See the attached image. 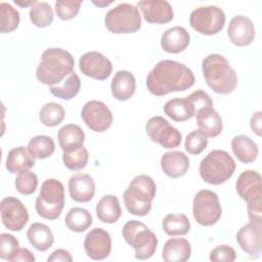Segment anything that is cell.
Instances as JSON below:
<instances>
[{
	"mask_svg": "<svg viewBox=\"0 0 262 262\" xmlns=\"http://www.w3.org/2000/svg\"><path fill=\"white\" fill-rule=\"evenodd\" d=\"M194 84V76L190 69L175 60L159 61L146 77V87L156 96L171 92L184 91Z\"/></svg>",
	"mask_w": 262,
	"mask_h": 262,
	"instance_id": "obj_1",
	"label": "cell"
},
{
	"mask_svg": "<svg viewBox=\"0 0 262 262\" xmlns=\"http://www.w3.org/2000/svg\"><path fill=\"white\" fill-rule=\"evenodd\" d=\"M73 55L61 48H48L41 55V61L36 70V77L42 84L58 85L67 76L73 73Z\"/></svg>",
	"mask_w": 262,
	"mask_h": 262,
	"instance_id": "obj_2",
	"label": "cell"
},
{
	"mask_svg": "<svg viewBox=\"0 0 262 262\" xmlns=\"http://www.w3.org/2000/svg\"><path fill=\"white\" fill-rule=\"evenodd\" d=\"M202 70L207 85L214 92L229 94L235 89L237 84L236 73L223 55L209 54L202 62Z\"/></svg>",
	"mask_w": 262,
	"mask_h": 262,
	"instance_id": "obj_3",
	"label": "cell"
},
{
	"mask_svg": "<svg viewBox=\"0 0 262 262\" xmlns=\"http://www.w3.org/2000/svg\"><path fill=\"white\" fill-rule=\"evenodd\" d=\"M156 192L157 186L151 177L144 174L137 175L124 191L123 199L126 209L136 216L147 215L151 209V202Z\"/></svg>",
	"mask_w": 262,
	"mask_h": 262,
	"instance_id": "obj_4",
	"label": "cell"
},
{
	"mask_svg": "<svg viewBox=\"0 0 262 262\" xmlns=\"http://www.w3.org/2000/svg\"><path fill=\"white\" fill-rule=\"evenodd\" d=\"M235 188L247 202L248 216L252 222H262V179L254 170L244 171L237 178Z\"/></svg>",
	"mask_w": 262,
	"mask_h": 262,
	"instance_id": "obj_5",
	"label": "cell"
},
{
	"mask_svg": "<svg viewBox=\"0 0 262 262\" xmlns=\"http://www.w3.org/2000/svg\"><path fill=\"white\" fill-rule=\"evenodd\" d=\"M235 162L225 150L214 149L210 151L200 164L202 179L213 185H219L228 180L234 173Z\"/></svg>",
	"mask_w": 262,
	"mask_h": 262,
	"instance_id": "obj_6",
	"label": "cell"
},
{
	"mask_svg": "<svg viewBox=\"0 0 262 262\" xmlns=\"http://www.w3.org/2000/svg\"><path fill=\"white\" fill-rule=\"evenodd\" d=\"M64 206L63 184L54 178L46 179L36 199L37 214L47 220H55L59 217Z\"/></svg>",
	"mask_w": 262,
	"mask_h": 262,
	"instance_id": "obj_7",
	"label": "cell"
},
{
	"mask_svg": "<svg viewBox=\"0 0 262 262\" xmlns=\"http://www.w3.org/2000/svg\"><path fill=\"white\" fill-rule=\"evenodd\" d=\"M123 237L135 250V258L146 260L152 257L157 250L158 237L148 227L137 220L128 221L122 230Z\"/></svg>",
	"mask_w": 262,
	"mask_h": 262,
	"instance_id": "obj_8",
	"label": "cell"
},
{
	"mask_svg": "<svg viewBox=\"0 0 262 262\" xmlns=\"http://www.w3.org/2000/svg\"><path fill=\"white\" fill-rule=\"evenodd\" d=\"M104 25L114 34H133L141 27V16L136 6L120 3L107 11Z\"/></svg>",
	"mask_w": 262,
	"mask_h": 262,
	"instance_id": "obj_9",
	"label": "cell"
},
{
	"mask_svg": "<svg viewBox=\"0 0 262 262\" xmlns=\"http://www.w3.org/2000/svg\"><path fill=\"white\" fill-rule=\"evenodd\" d=\"M192 214L195 221L203 226L215 224L222 214L217 193L209 189L198 191L192 202Z\"/></svg>",
	"mask_w": 262,
	"mask_h": 262,
	"instance_id": "obj_10",
	"label": "cell"
},
{
	"mask_svg": "<svg viewBox=\"0 0 262 262\" xmlns=\"http://www.w3.org/2000/svg\"><path fill=\"white\" fill-rule=\"evenodd\" d=\"M189 23L192 29L203 35H215L223 29L225 14L218 6H201L192 10Z\"/></svg>",
	"mask_w": 262,
	"mask_h": 262,
	"instance_id": "obj_11",
	"label": "cell"
},
{
	"mask_svg": "<svg viewBox=\"0 0 262 262\" xmlns=\"http://www.w3.org/2000/svg\"><path fill=\"white\" fill-rule=\"evenodd\" d=\"M145 130L149 139L164 148H174L181 143L180 132L163 117L156 116L150 118L146 122Z\"/></svg>",
	"mask_w": 262,
	"mask_h": 262,
	"instance_id": "obj_12",
	"label": "cell"
},
{
	"mask_svg": "<svg viewBox=\"0 0 262 262\" xmlns=\"http://www.w3.org/2000/svg\"><path fill=\"white\" fill-rule=\"evenodd\" d=\"M81 117L87 127L94 132H103L113 123L111 110L105 103L98 100L87 101L81 111Z\"/></svg>",
	"mask_w": 262,
	"mask_h": 262,
	"instance_id": "obj_13",
	"label": "cell"
},
{
	"mask_svg": "<svg viewBox=\"0 0 262 262\" xmlns=\"http://www.w3.org/2000/svg\"><path fill=\"white\" fill-rule=\"evenodd\" d=\"M1 220L11 231H19L29 221V213L24 204L14 196H6L0 203Z\"/></svg>",
	"mask_w": 262,
	"mask_h": 262,
	"instance_id": "obj_14",
	"label": "cell"
},
{
	"mask_svg": "<svg viewBox=\"0 0 262 262\" xmlns=\"http://www.w3.org/2000/svg\"><path fill=\"white\" fill-rule=\"evenodd\" d=\"M79 68L85 76L99 81L107 79L113 71L110 59L97 51L84 53L79 59Z\"/></svg>",
	"mask_w": 262,
	"mask_h": 262,
	"instance_id": "obj_15",
	"label": "cell"
},
{
	"mask_svg": "<svg viewBox=\"0 0 262 262\" xmlns=\"http://www.w3.org/2000/svg\"><path fill=\"white\" fill-rule=\"evenodd\" d=\"M84 250L86 255L92 260L105 259L112 251L110 233L100 227L91 229L85 236Z\"/></svg>",
	"mask_w": 262,
	"mask_h": 262,
	"instance_id": "obj_16",
	"label": "cell"
},
{
	"mask_svg": "<svg viewBox=\"0 0 262 262\" xmlns=\"http://www.w3.org/2000/svg\"><path fill=\"white\" fill-rule=\"evenodd\" d=\"M236 242L251 258L259 257L262 250V222L250 221L236 233Z\"/></svg>",
	"mask_w": 262,
	"mask_h": 262,
	"instance_id": "obj_17",
	"label": "cell"
},
{
	"mask_svg": "<svg viewBox=\"0 0 262 262\" xmlns=\"http://www.w3.org/2000/svg\"><path fill=\"white\" fill-rule=\"evenodd\" d=\"M227 36L232 44L247 46L255 38V27L252 20L245 15H236L229 21Z\"/></svg>",
	"mask_w": 262,
	"mask_h": 262,
	"instance_id": "obj_18",
	"label": "cell"
},
{
	"mask_svg": "<svg viewBox=\"0 0 262 262\" xmlns=\"http://www.w3.org/2000/svg\"><path fill=\"white\" fill-rule=\"evenodd\" d=\"M137 6L142 11L145 21L149 24H167L173 19V8L165 0L139 1Z\"/></svg>",
	"mask_w": 262,
	"mask_h": 262,
	"instance_id": "obj_19",
	"label": "cell"
},
{
	"mask_svg": "<svg viewBox=\"0 0 262 262\" xmlns=\"http://www.w3.org/2000/svg\"><path fill=\"white\" fill-rule=\"evenodd\" d=\"M69 192L72 200L87 203L94 196L95 183L93 178L85 173H76L69 179Z\"/></svg>",
	"mask_w": 262,
	"mask_h": 262,
	"instance_id": "obj_20",
	"label": "cell"
},
{
	"mask_svg": "<svg viewBox=\"0 0 262 262\" xmlns=\"http://www.w3.org/2000/svg\"><path fill=\"white\" fill-rule=\"evenodd\" d=\"M190 41L189 33L180 26L166 30L161 37V46L168 53H179L187 48Z\"/></svg>",
	"mask_w": 262,
	"mask_h": 262,
	"instance_id": "obj_21",
	"label": "cell"
},
{
	"mask_svg": "<svg viewBox=\"0 0 262 262\" xmlns=\"http://www.w3.org/2000/svg\"><path fill=\"white\" fill-rule=\"evenodd\" d=\"M161 167L167 176L178 178L187 172L189 168V160L184 152L172 150L162 156Z\"/></svg>",
	"mask_w": 262,
	"mask_h": 262,
	"instance_id": "obj_22",
	"label": "cell"
},
{
	"mask_svg": "<svg viewBox=\"0 0 262 262\" xmlns=\"http://www.w3.org/2000/svg\"><path fill=\"white\" fill-rule=\"evenodd\" d=\"M135 77L129 71L117 72L111 83L112 94L120 101H125L131 98L135 92Z\"/></svg>",
	"mask_w": 262,
	"mask_h": 262,
	"instance_id": "obj_23",
	"label": "cell"
},
{
	"mask_svg": "<svg viewBox=\"0 0 262 262\" xmlns=\"http://www.w3.org/2000/svg\"><path fill=\"white\" fill-rule=\"evenodd\" d=\"M190 254L189 242L183 237H176L165 243L162 258L166 262H185L190 258Z\"/></svg>",
	"mask_w": 262,
	"mask_h": 262,
	"instance_id": "obj_24",
	"label": "cell"
},
{
	"mask_svg": "<svg viewBox=\"0 0 262 262\" xmlns=\"http://www.w3.org/2000/svg\"><path fill=\"white\" fill-rule=\"evenodd\" d=\"M57 139L62 151L69 152L83 146L85 141V134L78 125L67 124L58 130Z\"/></svg>",
	"mask_w": 262,
	"mask_h": 262,
	"instance_id": "obj_25",
	"label": "cell"
},
{
	"mask_svg": "<svg viewBox=\"0 0 262 262\" xmlns=\"http://www.w3.org/2000/svg\"><path fill=\"white\" fill-rule=\"evenodd\" d=\"M195 118L199 129L203 131L208 137H216L221 133L223 127L222 119L213 107L200 111Z\"/></svg>",
	"mask_w": 262,
	"mask_h": 262,
	"instance_id": "obj_26",
	"label": "cell"
},
{
	"mask_svg": "<svg viewBox=\"0 0 262 262\" xmlns=\"http://www.w3.org/2000/svg\"><path fill=\"white\" fill-rule=\"evenodd\" d=\"M98 219L103 223H115L122 215L119 200L114 194H107L102 196L95 208Z\"/></svg>",
	"mask_w": 262,
	"mask_h": 262,
	"instance_id": "obj_27",
	"label": "cell"
},
{
	"mask_svg": "<svg viewBox=\"0 0 262 262\" xmlns=\"http://www.w3.org/2000/svg\"><path fill=\"white\" fill-rule=\"evenodd\" d=\"M27 237L29 239V243L38 251H46L48 250L54 242L53 233L49 226L43 224V223H33L28 231H27Z\"/></svg>",
	"mask_w": 262,
	"mask_h": 262,
	"instance_id": "obj_28",
	"label": "cell"
},
{
	"mask_svg": "<svg viewBox=\"0 0 262 262\" xmlns=\"http://www.w3.org/2000/svg\"><path fill=\"white\" fill-rule=\"evenodd\" d=\"M231 148L237 160L244 164L253 163L259 151L257 144L246 135L234 136L231 140Z\"/></svg>",
	"mask_w": 262,
	"mask_h": 262,
	"instance_id": "obj_29",
	"label": "cell"
},
{
	"mask_svg": "<svg viewBox=\"0 0 262 262\" xmlns=\"http://www.w3.org/2000/svg\"><path fill=\"white\" fill-rule=\"evenodd\" d=\"M5 166L8 172L18 173L21 170L33 168L35 166V161L28 148L25 146H17L9 150Z\"/></svg>",
	"mask_w": 262,
	"mask_h": 262,
	"instance_id": "obj_30",
	"label": "cell"
},
{
	"mask_svg": "<svg viewBox=\"0 0 262 262\" xmlns=\"http://www.w3.org/2000/svg\"><path fill=\"white\" fill-rule=\"evenodd\" d=\"M164 113L175 122H184L193 117V110L186 97L169 99L164 105Z\"/></svg>",
	"mask_w": 262,
	"mask_h": 262,
	"instance_id": "obj_31",
	"label": "cell"
},
{
	"mask_svg": "<svg viewBox=\"0 0 262 262\" xmlns=\"http://www.w3.org/2000/svg\"><path fill=\"white\" fill-rule=\"evenodd\" d=\"M67 227L75 232H83L92 224V216L87 209L74 207L66 215Z\"/></svg>",
	"mask_w": 262,
	"mask_h": 262,
	"instance_id": "obj_32",
	"label": "cell"
},
{
	"mask_svg": "<svg viewBox=\"0 0 262 262\" xmlns=\"http://www.w3.org/2000/svg\"><path fill=\"white\" fill-rule=\"evenodd\" d=\"M80 87H81L80 78L75 72H73L68 76V78L61 84L51 86L49 88V91L53 96L57 98L70 100L79 93Z\"/></svg>",
	"mask_w": 262,
	"mask_h": 262,
	"instance_id": "obj_33",
	"label": "cell"
},
{
	"mask_svg": "<svg viewBox=\"0 0 262 262\" xmlns=\"http://www.w3.org/2000/svg\"><path fill=\"white\" fill-rule=\"evenodd\" d=\"M27 148L34 159L43 160L49 158L53 154L55 144L50 136L37 135L30 139Z\"/></svg>",
	"mask_w": 262,
	"mask_h": 262,
	"instance_id": "obj_34",
	"label": "cell"
},
{
	"mask_svg": "<svg viewBox=\"0 0 262 262\" xmlns=\"http://www.w3.org/2000/svg\"><path fill=\"white\" fill-rule=\"evenodd\" d=\"M164 231L170 235H185L190 229V222L184 214H168L162 222Z\"/></svg>",
	"mask_w": 262,
	"mask_h": 262,
	"instance_id": "obj_35",
	"label": "cell"
},
{
	"mask_svg": "<svg viewBox=\"0 0 262 262\" xmlns=\"http://www.w3.org/2000/svg\"><path fill=\"white\" fill-rule=\"evenodd\" d=\"M29 14L33 25L38 28H46L53 21V10L47 2L35 1Z\"/></svg>",
	"mask_w": 262,
	"mask_h": 262,
	"instance_id": "obj_36",
	"label": "cell"
},
{
	"mask_svg": "<svg viewBox=\"0 0 262 262\" xmlns=\"http://www.w3.org/2000/svg\"><path fill=\"white\" fill-rule=\"evenodd\" d=\"M64 118L63 107L56 102H48L42 106L39 113L41 123L47 127H55L59 125Z\"/></svg>",
	"mask_w": 262,
	"mask_h": 262,
	"instance_id": "obj_37",
	"label": "cell"
},
{
	"mask_svg": "<svg viewBox=\"0 0 262 262\" xmlns=\"http://www.w3.org/2000/svg\"><path fill=\"white\" fill-rule=\"evenodd\" d=\"M88 160L89 152L84 146L62 154V162L64 166L72 171H80L84 169L88 163Z\"/></svg>",
	"mask_w": 262,
	"mask_h": 262,
	"instance_id": "obj_38",
	"label": "cell"
},
{
	"mask_svg": "<svg viewBox=\"0 0 262 262\" xmlns=\"http://www.w3.org/2000/svg\"><path fill=\"white\" fill-rule=\"evenodd\" d=\"M1 13V33H10L14 31L19 25V12L13 8L9 3H0Z\"/></svg>",
	"mask_w": 262,
	"mask_h": 262,
	"instance_id": "obj_39",
	"label": "cell"
},
{
	"mask_svg": "<svg viewBox=\"0 0 262 262\" xmlns=\"http://www.w3.org/2000/svg\"><path fill=\"white\" fill-rule=\"evenodd\" d=\"M14 185L19 193L30 195L35 192L38 186V177L34 172L30 171L29 169L21 170L17 173L15 177Z\"/></svg>",
	"mask_w": 262,
	"mask_h": 262,
	"instance_id": "obj_40",
	"label": "cell"
},
{
	"mask_svg": "<svg viewBox=\"0 0 262 262\" xmlns=\"http://www.w3.org/2000/svg\"><path fill=\"white\" fill-rule=\"evenodd\" d=\"M185 149L190 155H200L208 145V136L200 129L193 130L185 138Z\"/></svg>",
	"mask_w": 262,
	"mask_h": 262,
	"instance_id": "obj_41",
	"label": "cell"
},
{
	"mask_svg": "<svg viewBox=\"0 0 262 262\" xmlns=\"http://www.w3.org/2000/svg\"><path fill=\"white\" fill-rule=\"evenodd\" d=\"M81 4V0H58L54 4L55 12L60 19L70 20L78 14Z\"/></svg>",
	"mask_w": 262,
	"mask_h": 262,
	"instance_id": "obj_42",
	"label": "cell"
},
{
	"mask_svg": "<svg viewBox=\"0 0 262 262\" xmlns=\"http://www.w3.org/2000/svg\"><path fill=\"white\" fill-rule=\"evenodd\" d=\"M188 99V101L190 102L192 110H193V117L196 116V114L204 110V108H208V107H213V101L212 98L210 97V95L205 92L204 90H196L194 92H192L190 95H188L186 97Z\"/></svg>",
	"mask_w": 262,
	"mask_h": 262,
	"instance_id": "obj_43",
	"label": "cell"
},
{
	"mask_svg": "<svg viewBox=\"0 0 262 262\" xmlns=\"http://www.w3.org/2000/svg\"><path fill=\"white\" fill-rule=\"evenodd\" d=\"M19 243L15 236L9 233L0 234V257L3 260H7L16 249L19 247Z\"/></svg>",
	"mask_w": 262,
	"mask_h": 262,
	"instance_id": "obj_44",
	"label": "cell"
},
{
	"mask_svg": "<svg viewBox=\"0 0 262 262\" xmlns=\"http://www.w3.org/2000/svg\"><path fill=\"white\" fill-rule=\"evenodd\" d=\"M235 258L234 249L227 245L217 246L210 252V260L213 262H232Z\"/></svg>",
	"mask_w": 262,
	"mask_h": 262,
	"instance_id": "obj_45",
	"label": "cell"
},
{
	"mask_svg": "<svg viewBox=\"0 0 262 262\" xmlns=\"http://www.w3.org/2000/svg\"><path fill=\"white\" fill-rule=\"evenodd\" d=\"M10 262H35V256L33 253L27 248H18L14 251V253L7 259Z\"/></svg>",
	"mask_w": 262,
	"mask_h": 262,
	"instance_id": "obj_46",
	"label": "cell"
},
{
	"mask_svg": "<svg viewBox=\"0 0 262 262\" xmlns=\"http://www.w3.org/2000/svg\"><path fill=\"white\" fill-rule=\"evenodd\" d=\"M48 262H72L73 258L69 251L64 249H57L51 253L47 258Z\"/></svg>",
	"mask_w": 262,
	"mask_h": 262,
	"instance_id": "obj_47",
	"label": "cell"
},
{
	"mask_svg": "<svg viewBox=\"0 0 262 262\" xmlns=\"http://www.w3.org/2000/svg\"><path fill=\"white\" fill-rule=\"evenodd\" d=\"M262 113L259 111V112H256L253 114V116L251 117V120H250V126H251V129L253 130V132H255L258 136L261 135V122H262Z\"/></svg>",
	"mask_w": 262,
	"mask_h": 262,
	"instance_id": "obj_48",
	"label": "cell"
},
{
	"mask_svg": "<svg viewBox=\"0 0 262 262\" xmlns=\"http://www.w3.org/2000/svg\"><path fill=\"white\" fill-rule=\"evenodd\" d=\"M14 3L16 4V5H19V6H21V7H26V6H29V5H33L34 3H35V0H32V1H27V2H21V1H14Z\"/></svg>",
	"mask_w": 262,
	"mask_h": 262,
	"instance_id": "obj_49",
	"label": "cell"
},
{
	"mask_svg": "<svg viewBox=\"0 0 262 262\" xmlns=\"http://www.w3.org/2000/svg\"><path fill=\"white\" fill-rule=\"evenodd\" d=\"M95 5H98V6H106V5H108V4H111L112 3V1H110V2H93Z\"/></svg>",
	"mask_w": 262,
	"mask_h": 262,
	"instance_id": "obj_50",
	"label": "cell"
}]
</instances>
